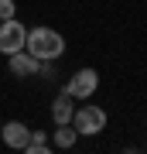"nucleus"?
Segmentation results:
<instances>
[{
  "instance_id": "9d476101",
  "label": "nucleus",
  "mask_w": 147,
  "mask_h": 154,
  "mask_svg": "<svg viewBox=\"0 0 147 154\" xmlns=\"http://www.w3.org/2000/svg\"><path fill=\"white\" fill-rule=\"evenodd\" d=\"M14 14H17L14 0H0V21H7V17H14Z\"/></svg>"
},
{
  "instance_id": "9b49d317",
  "label": "nucleus",
  "mask_w": 147,
  "mask_h": 154,
  "mask_svg": "<svg viewBox=\"0 0 147 154\" xmlns=\"http://www.w3.org/2000/svg\"><path fill=\"white\" fill-rule=\"evenodd\" d=\"M38 75L41 79H55V62H38Z\"/></svg>"
},
{
  "instance_id": "20e7f679",
  "label": "nucleus",
  "mask_w": 147,
  "mask_h": 154,
  "mask_svg": "<svg viewBox=\"0 0 147 154\" xmlns=\"http://www.w3.org/2000/svg\"><path fill=\"white\" fill-rule=\"evenodd\" d=\"M27 41V28L21 21H14V17H7V21H0V55H14V51H21Z\"/></svg>"
},
{
  "instance_id": "6e6552de",
  "label": "nucleus",
  "mask_w": 147,
  "mask_h": 154,
  "mask_svg": "<svg viewBox=\"0 0 147 154\" xmlns=\"http://www.w3.org/2000/svg\"><path fill=\"white\" fill-rule=\"evenodd\" d=\"M75 140H79V130H75L72 123H55L51 147H58V151H72V147H75Z\"/></svg>"
},
{
  "instance_id": "f257e3e1",
  "label": "nucleus",
  "mask_w": 147,
  "mask_h": 154,
  "mask_svg": "<svg viewBox=\"0 0 147 154\" xmlns=\"http://www.w3.org/2000/svg\"><path fill=\"white\" fill-rule=\"evenodd\" d=\"M24 51H31L38 62H58L65 55V38H62L55 28H31L27 31V41H24Z\"/></svg>"
},
{
  "instance_id": "f03ea898",
  "label": "nucleus",
  "mask_w": 147,
  "mask_h": 154,
  "mask_svg": "<svg viewBox=\"0 0 147 154\" xmlns=\"http://www.w3.org/2000/svg\"><path fill=\"white\" fill-rule=\"evenodd\" d=\"M106 110L96 103H86L82 99V106H75V113H72V127L79 130V137H96V134L106 130Z\"/></svg>"
},
{
  "instance_id": "1a4fd4ad",
  "label": "nucleus",
  "mask_w": 147,
  "mask_h": 154,
  "mask_svg": "<svg viewBox=\"0 0 147 154\" xmlns=\"http://www.w3.org/2000/svg\"><path fill=\"white\" fill-rule=\"evenodd\" d=\"M24 151H27V154H48V151H51L48 134H44V130H31V137H27Z\"/></svg>"
},
{
  "instance_id": "423d86ee",
  "label": "nucleus",
  "mask_w": 147,
  "mask_h": 154,
  "mask_svg": "<svg viewBox=\"0 0 147 154\" xmlns=\"http://www.w3.org/2000/svg\"><path fill=\"white\" fill-rule=\"evenodd\" d=\"M7 69H11V75H17V79L38 75V58L21 48V51H14V55H7Z\"/></svg>"
},
{
  "instance_id": "7ed1b4c3",
  "label": "nucleus",
  "mask_w": 147,
  "mask_h": 154,
  "mask_svg": "<svg viewBox=\"0 0 147 154\" xmlns=\"http://www.w3.org/2000/svg\"><path fill=\"white\" fill-rule=\"evenodd\" d=\"M96 89H99V72H96V69H89V65H86V69H75V72L69 75V82H65V93L75 99V103L89 99Z\"/></svg>"
},
{
  "instance_id": "0eeeda50",
  "label": "nucleus",
  "mask_w": 147,
  "mask_h": 154,
  "mask_svg": "<svg viewBox=\"0 0 147 154\" xmlns=\"http://www.w3.org/2000/svg\"><path fill=\"white\" fill-rule=\"evenodd\" d=\"M72 113H75V99L62 89V93L55 96V103H51V120L55 123H72Z\"/></svg>"
},
{
  "instance_id": "39448f33",
  "label": "nucleus",
  "mask_w": 147,
  "mask_h": 154,
  "mask_svg": "<svg viewBox=\"0 0 147 154\" xmlns=\"http://www.w3.org/2000/svg\"><path fill=\"white\" fill-rule=\"evenodd\" d=\"M0 137H4V144H7V147L24 151L27 137H31V127H27V123H21V120H7L4 127H0Z\"/></svg>"
}]
</instances>
